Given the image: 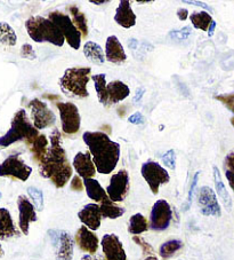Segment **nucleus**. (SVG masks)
<instances>
[{
    "label": "nucleus",
    "mask_w": 234,
    "mask_h": 260,
    "mask_svg": "<svg viewBox=\"0 0 234 260\" xmlns=\"http://www.w3.org/2000/svg\"><path fill=\"white\" fill-rule=\"evenodd\" d=\"M61 143V133L57 128H54L51 134V147L46 157L39 164L40 176L49 179L56 188L64 187L73 172Z\"/></svg>",
    "instance_id": "f257e3e1"
},
{
    "label": "nucleus",
    "mask_w": 234,
    "mask_h": 260,
    "mask_svg": "<svg viewBox=\"0 0 234 260\" xmlns=\"http://www.w3.org/2000/svg\"><path fill=\"white\" fill-rule=\"evenodd\" d=\"M83 139L89 148L96 170L102 174H109L118 165L120 145L112 141L103 132H85Z\"/></svg>",
    "instance_id": "f03ea898"
},
{
    "label": "nucleus",
    "mask_w": 234,
    "mask_h": 260,
    "mask_svg": "<svg viewBox=\"0 0 234 260\" xmlns=\"http://www.w3.org/2000/svg\"><path fill=\"white\" fill-rule=\"evenodd\" d=\"M38 129L26 116L24 109H20L12 119L11 128L8 129L5 136L0 137V147L6 148L17 141L24 140L26 145L30 146L34 139L39 136Z\"/></svg>",
    "instance_id": "7ed1b4c3"
},
{
    "label": "nucleus",
    "mask_w": 234,
    "mask_h": 260,
    "mask_svg": "<svg viewBox=\"0 0 234 260\" xmlns=\"http://www.w3.org/2000/svg\"><path fill=\"white\" fill-rule=\"evenodd\" d=\"M30 38L35 43H51L61 47L64 44V36L53 22L43 16H31L25 22Z\"/></svg>",
    "instance_id": "20e7f679"
},
{
    "label": "nucleus",
    "mask_w": 234,
    "mask_h": 260,
    "mask_svg": "<svg viewBox=\"0 0 234 260\" xmlns=\"http://www.w3.org/2000/svg\"><path fill=\"white\" fill-rule=\"evenodd\" d=\"M91 68H69L65 70L60 79L62 91L67 95L76 98H87V84L89 82Z\"/></svg>",
    "instance_id": "39448f33"
},
{
    "label": "nucleus",
    "mask_w": 234,
    "mask_h": 260,
    "mask_svg": "<svg viewBox=\"0 0 234 260\" xmlns=\"http://www.w3.org/2000/svg\"><path fill=\"white\" fill-rule=\"evenodd\" d=\"M48 19L57 25V28L61 30L62 35L64 36V38L67 40V43H69L72 48H80V43H82L83 36L79 32V30L75 28L73 21L71 20L69 15L63 14L62 12L54 11L49 13Z\"/></svg>",
    "instance_id": "423d86ee"
},
{
    "label": "nucleus",
    "mask_w": 234,
    "mask_h": 260,
    "mask_svg": "<svg viewBox=\"0 0 234 260\" xmlns=\"http://www.w3.org/2000/svg\"><path fill=\"white\" fill-rule=\"evenodd\" d=\"M141 173L154 195L159 192L161 185L168 183L170 180L169 173L166 171V169L161 167L159 163L153 162V160H147L142 165Z\"/></svg>",
    "instance_id": "0eeeda50"
},
{
    "label": "nucleus",
    "mask_w": 234,
    "mask_h": 260,
    "mask_svg": "<svg viewBox=\"0 0 234 260\" xmlns=\"http://www.w3.org/2000/svg\"><path fill=\"white\" fill-rule=\"evenodd\" d=\"M21 154H13L0 164V177H12L21 181H26L32 173V169L20 158Z\"/></svg>",
    "instance_id": "6e6552de"
},
{
    "label": "nucleus",
    "mask_w": 234,
    "mask_h": 260,
    "mask_svg": "<svg viewBox=\"0 0 234 260\" xmlns=\"http://www.w3.org/2000/svg\"><path fill=\"white\" fill-rule=\"evenodd\" d=\"M57 108L60 111L62 129L66 134H75L79 131L82 117L76 106L72 102L57 103Z\"/></svg>",
    "instance_id": "1a4fd4ad"
},
{
    "label": "nucleus",
    "mask_w": 234,
    "mask_h": 260,
    "mask_svg": "<svg viewBox=\"0 0 234 260\" xmlns=\"http://www.w3.org/2000/svg\"><path fill=\"white\" fill-rule=\"evenodd\" d=\"M172 219L173 211L167 201L159 200L153 204L150 214L151 230L157 232L166 231L172 222Z\"/></svg>",
    "instance_id": "9d476101"
},
{
    "label": "nucleus",
    "mask_w": 234,
    "mask_h": 260,
    "mask_svg": "<svg viewBox=\"0 0 234 260\" xmlns=\"http://www.w3.org/2000/svg\"><path fill=\"white\" fill-rule=\"evenodd\" d=\"M49 239L55 248L57 260H72L73 258V240L65 231H48Z\"/></svg>",
    "instance_id": "9b49d317"
},
{
    "label": "nucleus",
    "mask_w": 234,
    "mask_h": 260,
    "mask_svg": "<svg viewBox=\"0 0 234 260\" xmlns=\"http://www.w3.org/2000/svg\"><path fill=\"white\" fill-rule=\"evenodd\" d=\"M31 109V117L33 119V125L37 129H43L52 126L56 122V116L48 108L46 103L39 99H33L29 102Z\"/></svg>",
    "instance_id": "f8f14e48"
},
{
    "label": "nucleus",
    "mask_w": 234,
    "mask_h": 260,
    "mask_svg": "<svg viewBox=\"0 0 234 260\" xmlns=\"http://www.w3.org/2000/svg\"><path fill=\"white\" fill-rule=\"evenodd\" d=\"M129 189V174L126 170H120L111 177L110 183L106 188L109 199L116 203L123 202L128 194Z\"/></svg>",
    "instance_id": "ddd939ff"
},
{
    "label": "nucleus",
    "mask_w": 234,
    "mask_h": 260,
    "mask_svg": "<svg viewBox=\"0 0 234 260\" xmlns=\"http://www.w3.org/2000/svg\"><path fill=\"white\" fill-rule=\"evenodd\" d=\"M198 202L200 205V211L204 216L220 217V214H222L217 197L210 187L204 186L200 188L199 192H198Z\"/></svg>",
    "instance_id": "4468645a"
},
{
    "label": "nucleus",
    "mask_w": 234,
    "mask_h": 260,
    "mask_svg": "<svg viewBox=\"0 0 234 260\" xmlns=\"http://www.w3.org/2000/svg\"><path fill=\"white\" fill-rule=\"evenodd\" d=\"M17 208H19V226L24 235L29 234V227L31 222L37 221L35 208L25 196L21 195L17 199Z\"/></svg>",
    "instance_id": "2eb2a0df"
},
{
    "label": "nucleus",
    "mask_w": 234,
    "mask_h": 260,
    "mask_svg": "<svg viewBox=\"0 0 234 260\" xmlns=\"http://www.w3.org/2000/svg\"><path fill=\"white\" fill-rule=\"evenodd\" d=\"M101 245L105 260H127L123 243L116 235H104L101 241Z\"/></svg>",
    "instance_id": "dca6fc26"
},
{
    "label": "nucleus",
    "mask_w": 234,
    "mask_h": 260,
    "mask_svg": "<svg viewBox=\"0 0 234 260\" xmlns=\"http://www.w3.org/2000/svg\"><path fill=\"white\" fill-rule=\"evenodd\" d=\"M73 168L79 177L85 179H92L96 173V167L94 164L91 152H78L73 158Z\"/></svg>",
    "instance_id": "f3484780"
},
{
    "label": "nucleus",
    "mask_w": 234,
    "mask_h": 260,
    "mask_svg": "<svg viewBox=\"0 0 234 260\" xmlns=\"http://www.w3.org/2000/svg\"><path fill=\"white\" fill-rule=\"evenodd\" d=\"M76 244L84 252H88L89 254H95L98 249V237L95 233H93L86 226H82L75 234Z\"/></svg>",
    "instance_id": "a211bd4d"
},
{
    "label": "nucleus",
    "mask_w": 234,
    "mask_h": 260,
    "mask_svg": "<svg viewBox=\"0 0 234 260\" xmlns=\"http://www.w3.org/2000/svg\"><path fill=\"white\" fill-rule=\"evenodd\" d=\"M78 218L91 231H97L101 226V221L103 218L100 205L94 203L85 205L79 211Z\"/></svg>",
    "instance_id": "6ab92c4d"
},
{
    "label": "nucleus",
    "mask_w": 234,
    "mask_h": 260,
    "mask_svg": "<svg viewBox=\"0 0 234 260\" xmlns=\"http://www.w3.org/2000/svg\"><path fill=\"white\" fill-rule=\"evenodd\" d=\"M105 55L107 61L115 64L124 63L127 60V55H126L123 45H121L120 40L115 36H110L106 39Z\"/></svg>",
    "instance_id": "aec40b11"
},
{
    "label": "nucleus",
    "mask_w": 234,
    "mask_h": 260,
    "mask_svg": "<svg viewBox=\"0 0 234 260\" xmlns=\"http://www.w3.org/2000/svg\"><path fill=\"white\" fill-rule=\"evenodd\" d=\"M114 21L125 29L133 28L136 24V15L130 7L128 0H121L119 3V6L115 11Z\"/></svg>",
    "instance_id": "412c9836"
},
{
    "label": "nucleus",
    "mask_w": 234,
    "mask_h": 260,
    "mask_svg": "<svg viewBox=\"0 0 234 260\" xmlns=\"http://www.w3.org/2000/svg\"><path fill=\"white\" fill-rule=\"evenodd\" d=\"M20 236V232L14 225L10 211L5 208H0V240H8Z\"/></svg>",
    "instance_id": "4be33fe9"
},
{
    "label": "nucleus",
    "mask_w": 234,
    "mask_h": 260,
    "mask_svg": "<svg viewBox=\"0 0 234 260\" xmlns=\"http://www.w3.org/2000/svg\"><path fill=\"white\" fill-rule=\"evenodd\" d=\"M107 94H109L110 106L116 105L129 96L130 88L127 84L120 82V80H113L107 84Z\"/></svg>",
    "instance_id": "5701e85b"
},
{
    "label": "nucleus",
    "mask_w": 234,
    "mask_h": 260,
    "mask_svg": "<svg viewBox=\"0 0 234 260\" xmlns=\"http://www.w3.org/2000/svg\"><path fill=\"white\" fill-rule=\"evenodd\" d=\"M84 185L85 188H86L87 195L91 200L102 203L103 201L109 199L107 192H105V190L103 189V187L101 186V183L95 180V179H85Z\"/></svg>",
    "instance_id": "b1692460"
},
{
    "label": "nucleus",
    "mask_w": 234,
    "mask_h": 260,
    "mask_svg": "<svg viewBox=\"0 0 234 260\" xmlns=\"http://www.w3.org/2000/svg\"><path fill=\"white\" fill-rule=\"evenodd\" d=\"M214 181H215L216 192H217L219 199L222 200L225 209H226L227 211H231L232 199L228 194L226 187H225V185H224V182L222 180V176H220V172H219V170H218L217 167H214Z\"/></svg>",
    "instance_id": "393cba45"
},
{
    "label": "nucleus",
    "mask_w": 234,
    "mask_h": 260,
    "mask_svg": "<svg viewBox=\"0 0 234 260\" xmlns=\"http://www.w3.org/2000/svg\"><path fill=\"white\" fill-rule=\"evenodd\" d=\"M30 150L33 155V159L37 160L40 164L46 157L48 152V140L47 138L44 136V134H39V136L34 139V141L29 146Z\"/></svg>",
    "instance_id": "a878e982"
},
{
    "label": "nucleus",
    "mask_w": 234,
    "mask_h": 260,
    "mask_svg": "<svg viewBox=\"0 0 234 260\" xmlns=\"http://www.w3.org/2000/svg\"><path fill=\"white\" fill-rule=\"evenodd\" d=\"M106 76L105 74H98L94 75L92 79L94 80V85H95V89L98 96V101H100L103 106L109 107V94H107V84H106Z\"/></svg>",
    "instance_id": "bb28decb"
},
{
    "label": "nucleus",
    "mask_w": 234,
    "mask_h": 260,
    "mask_svg": "<svg viewBox=\"0 0 234 260\" xmlns=\"http://www.w3.org/2000/svg\"><path fill=\"white\" fill-rule=\"evenodd\" d=\"M84 54L89 61L94 62V63L102 64L104 63L105 61L104 53L102 51V47L95 42H87L85 44Z\"/></svg>",
    "instance_id": "cd10ccee"
},
{
    "label": "nucleus",
    "mask_w": 234,
    "mask_h": 260,
    "mask_svg": "<svg viewBox=\"0 0 234 260\" xmlns=\"http://www.w3.org/2000/svg\"><path fill=\"white\" fill-rule=\"evenodd\" d=\"M70 14L72 15V21L75 25V28L79 30V32L82 34L83 37H87L88 35V24H87V19L85 16L84 13L79 10L75 5H71L67 7Z\"/></svg>",
    "instance_id": "c85d7f7f"
},
{
    "label": "nucleus",
    "mask_w": 234,
    "mask_h": 260,
    "mask_svg": "<svg viewBox=\"0 0 234 260\" xmlns=\"http://www.w3.org/2000/svg\"><path fill=\"white\" fill-rule=\"evenodd\" d=\"M101 213L103 218H109V219H116L124 216L125 209L121 206L116 205L114 202H112L110 199L103 201L101 205Z\"/></svg>",
    "instance_id": "c756f323"
},
{
    "label": "nucleus",
    "mask_w": 234,
    "mask_h": 260,
    "mask_svg": "<svg viewBox=\"0 0 234 260\" xmlns=\"http://www.w3.org/2000/svg\"><path fill=\"white\" fill-rule=\"evenodd\" d=\"M190 19L193 26L196 29H200L202 31H208L209 26L213 22V17L208 12H194L190 15Z\"/></svg>",
    "instance_id": "7c9ffc66"
},
{
    "label": "nucleus",
    "mask_w": 234,
    "mask_h": 260,
    "mask_svg": "<svg viewBox=\"0 0 234 260\" xmlns=\"http://www.w3.org/2000/svg\"><path fill=\"white\" fill-rule=\"evenodd\" d=\"M147 228H148L147 221L142 213H136L130 217L129 226H128V232L130 234H133L134 236L139 235L142 234V233L146 232Z\"/></svg>",
    "instance_id": "2f4dec72"
},
{
    "label": "nucleus",
    "mask_w": 234,
    "mask_h": 260,
    "mask_svg": "<svg viewBox=\"0 0 234 260\" xmlns=\"http://www.w3.org/2000/svg\"><path fill=\"white\" fill-rule=\"evenodd\" d=\"M16 42L17 37L14 29L6 22H0V43L7 46H15Z\"/></svg>",
    "instance_id": "473e14b6"
},
{
    "label": "nucleus",
    "mask_w": 234,
    "mask_h": 260,
    "mask_svg": "<svg viewBox=\"0 0 234 260\" xmlns=\"http://www.w3.org/2000/svg\"><path fill=\"white\" fill-rule=\"evenodd\" d=\"M182 248H183V242L181 240H170L168 242H166V243L161 244L159 249V254L161 255V258L169 259Z\"/></svg>",
    "instance_id": "72a5a7b5"
},
{
    "label": "nucleus",
    "mask_w": 234,
    "mask_h": 260,
    "mask_svg": "<svg viewBox=\"0 0 234 260\" xmlns=\"http://www.w3.org/2000/svg\"><path fill=\"white\" fill-rule=\"evenodd\" d=\"M28 194L31 197V200L33 202V205L37 211H43L44 209V194L39 188L35 187H29L28 188Z\"/></svg>",
    "instance_id": "f704fd0d"
},
{
    "label": "nucleus",
    "mask_w": 234,
    "mask_h": 260,
    "mask_svg": "<svg viewBox=\"0 0 234 260\" xmlns=\"http://www.w3.org/2000/svg\"><path fill=\"white\" fill-rule=\"evenodd\" d=\"M192 34L191 26H185V28L179 30H173L169 32V37L175 42H183V40L187 39Z\"/></svg>",
    "instance_id": "c9c22d12"
},
{
    "label": "nucleus",
    "mask_w": 234,
    "mask_h": 260,
    "mask_svg": "<svg viewBox=\"0 0 234 260\" xmlns=\"http://www.w3.org/2000/svg\"><path fill=\"white\" fill-rule=\"evenodd\" d=\"M216 100L222 102L229 111H232V113L234 114V93L220 94V95L216 96Z\"/></svg>",
    "instance_id": "e433bc0d"
},
{
    "label": "nucleus",
    "mask_w": 234,
    "mask_h": 260,
    "mask_svg": "<svg viewBox=\"0 0 234 260\" xmlns=\"http://www.w3.org/2000/svg\"><path fill=\"white\" fill-rule=\"evenodd\" d=\"M200 176V172H197L194 174V177L192 179V182H191V186H190V190H188V195H187V200H186V203L184 205V211H187L188 209H190V206L192 204V199H193V194H194V189L197 187V183H198V179H199Z\"/></svg>",
    "instance_id": "4c0bfd02"
},
{
    "label": "nucleus",
    "mask_w": 234,
    "mask_h": 260,
    "mask_svg": "<svg viewBox=\"0 0 234 260\" xmlns=\"http://www.w3.org/2000/svg\"><path fill=\"white\" fill-rule=\"evenodd\" d=\"M163 162L170 170L176 169V154H175L174 149H170L166 152L163 156Z\"/></svg>",
    "instance_id": "58836bf2"
},
{
    "label": "nucleus",
    "mask_w": 234,
    "mask_h": 260,
    "mask_svg": "<svg viewBox=\"0 0 234 260\" xmlns=\"http://www.w3.org/2000/svg\"><path fill=\"white\" fill-rule=\"evenodd\" d=\"M21 56L26 60H35V52L30 44H24L21 48Z\"/></svg>",
    "instance_id": "ea45409f"
},
{
    "label": "nucleus",
    "mask_w": 234,
    "mask_h": 260,
    "mask_svg": "<svg viewBox=\"0 0 234 260\" xmlns=\"http://www.w3.org/2000/svg\"><path fill=\"white\" fill-rule=\"evenodd\" d=\"M133 241L135 242V243L141 246V248L143 249V252L145 253V254H152V253H153L152 246H151L150 244H148V243H146V242L144 241V240L142 239V237H139L138 235H135V236L133 237Z\"/></svg>",
    "instance_id": "a19ab883"
},
{
    "label": "nucleus",
    "mask_w": 234,
    "mask_h": 260,
    "mask_svg": "<svg viewBox=\"0 0 234 260\" xmlns=\"http://www.w3.org/2000/svg\"><path fill=\"white\" fill-rule=\"evenodd\" d=\"M84 182L79 176H74L71 180V189L74 191H82L84 189Z\"/></svg>",
    "instance_id": "79ce46f5"
},
{
    "label": "nucleus",
    "mask_w": 234,
    "mask_h": 260,
    "mask_svg": "<svg viewBox=\"0 0 234 260\" xmlns=\"http://www.w3.org/2000/svg\"><path fill=\"white\" fill-rule=\"evenodd\" d=\"M225 168H226L227 171H231L234 173V149L231 150L225 157Z\"/></svg>",
    "instance_id": "37998d69"
},
{
    "label": "nucleus",
    "mask_w": 234,
    "mask_h": 260,
    "mask_svg": "<svg viewBox=\"0 0 234 260\" xmlns=\"http://www.w3.org/2000/svg\"><path fill=\"white\" fill-rule=\"evenodd\" d=\"M128 122L132 123V124H136V125L143 124L144 123V117H143V115L141 113H135L132 116H129Z\"/></svg>",
    "instance_id": "c03bdc74"
},
{
    "label": "nucleus",
    "mask_w": 234,
    "mask_h": 260,
    "mask_svg": "<svg viewBox=\"0 0 234 260\" xmlns=\"http://www.w3.org/2000/svg\"><path fill=\"white\" fill-rule=\"evenodd\" d=\"M177 17L181 21H185L188 17V11L186 8H179L177 11Z\"/></svg>",
    "instance_id": "a18cd8bd"
},
{
    "label": "nucleus",
    "mask_w": 234,
    "mask_h": 260,
    "mask_svg": "<svg viewBox=\"0 0 234 260\" xmlns=\"http://www.w3.org/2000/svg\"><path fill=\"white\" fill-rule=\"evenodd\" d=\"M225 176H226L229 187H231L232 190L234 191V173L231 172V171H227V170H226V172H225Z\"/></svg>",
    "instance_id": "49530a36"
},
{
    "label": "nucleus",
    "mask_w": 234,
    "mask_h": 260,
    "mask_svg": "<svg viewBox=\"0 0 234 260\" xmlns=\"http://www.w3.org/2000/svg\"><path fill=\"white\" fill-rule=\"evenodd\" d=\"M183 3H185V4H190V5H197V6H199V7L205 8V10H207V11L211 12V7H210V6H208V5H206L205 3H201V2H183Z\"/></svg>",
    "instance_id": "de8ad7c7"
},
{
    "label": "nucleus",
    "mask_w": 234,
    "mask_h": 260,
    "mask_svg": "<svg viewBox=\"0 0 234 260\" xmlns=\"http://www.w3.org/2000/svg\"><path fill=\"white\" fill-rule=\"evenodd\" d=\"M144 93H145V89L139 87L137 91H136V94H135V98H134V102H139L142 100V98L144 95Z\"/></svg>",
    "instance_id": "09e8293b"
},
{
    "label": "nucleus",
    "mask_w": 234,
    "mask_h": 260,
    "mask_svg": "<svg viewBox=\"0 0 234 260\" xmlns=\"http://www.w3.org/2000/svg\"><path fill=\"white\" fill-rule=\"evenodd\" d=\"M82 260H105L102 255H93V254H86L84 255Z\"/></svg>",
    "instance_id": "8fccbe9b"
},
{
    "label": "nucleus",
    "mask_w": 234,
    "mask_h": 260,
    "mask_svg": "<svg viewBox=\"0 0 234 260\" xmlns=\"http://www.w3.org/2000/svg\"><path fill=\"white\" fill-rule=\"evenodd\" d=\"M128 45H129V47L132 48V49H136L137 48V46H138V42L136 39H129V42H128Z\"/></svg>",
    "instance_id": "3c124183"
},
{
    "label": "nucleus",
    "mask_w": 234,
    "mask_h": 260,
    "mask_svg": "<svg viewBox=\"0 0 234 260\" xmlns=\"http://www.w3.org/2000/svg\"><path fill=\"white\" fill-rule=\"evenodd\" d=\"M215 29H216V22L213 21V22H211L210 26H209V29H208V36H209V37H211V36L214 35Z\"/></svg>",
    "instance_id": "603ef678"
},
{
    "label": "nucleus",
    "mask_w": 234,
    "mask_h": 260,
    "mask_svg": "<svg viewBox=\"0 0 234 260\" xmlns=\"http://www.w3.org/2000/svg\"><path fill=\"white\" fill-rule=\"evenodd\" d=\"M91 3L96 4V5H102V4H107L109 2H95V0H91Z\"/></svg>",
    "instance_id": "864d4df0"
},
{
    "label": "nucleus",
    "mask_w": 234,
    "mask_h": 260,
    "mask_svg": "<svg viewBox=\"0 0 234 260\" xmlns=\"http://www.w3.org/2000/svg\"><path fill=\"white\" fill-rule=\"evenodd\" d=\"M144 260H158V258L154 257V255H150V257H147V258H145Z\"/></svg>",
    "instance_id": "5fc2aeb1"
},
{
    "label": "nucleus",
    "mask_w": 234,
    "mask_h": 260,
    "mask_svg": "<svg viewBox=\"0 0 234 260\" xmlns=\"http://www.w3.org/2000/svg\"><path fill=\"white\" fill-rule=\"evenodd\" d=\"M4 257V250L2 248V244H0V258Z\"/></svg>",
    "instance_id": "6e6d98bb"
},
{
    "label": "nucleus",
    "mask_w": 234,
    "mask_h": 260,
    "mask_svg": "<svg viewBox=\"0 0 234 260\" xmlns=\"http://www.w3.org/2000/svg\"><path fill=\"white\" fill-rule=\"evenodd\" d=\"M231 124L233 125V127H234V117H232V118H231Z\"/></svg>",
    "instance_id": "4d7b16f0"
},
{
    "label": "nucleus",
    "mask_w": 234,
    "mask_h": 260,
    "mask_svg": "<svg viewBox=\"0 0 234 260\" xmlns=\"http://www.w3.org/2000/svg\"><path fill=\"white\" fill-rule=\"evenodd\" d=\"M0 199H2V192H0Z\"/></svg>",
    "instance_id": "13d9d810"
}]
</instances>
